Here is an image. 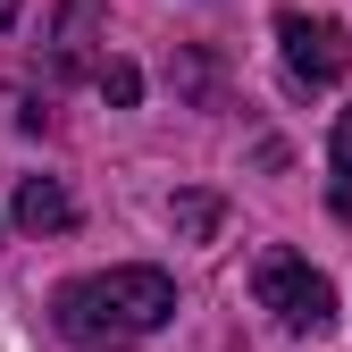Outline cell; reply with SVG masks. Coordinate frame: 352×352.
I'll return each instance as SVG.
<instances>
[{"label": "cell", "mask_w": 352, "mask_h": 352, "mask_svg": "<svg viewBox=\"0 0 352 352\" xmlns=\"http://www.w3.org/2000/svg\"><path fill=\"white\" fill-rule=\"evenodd\" d=\"M93 84H101V101H118V109H135V101H143V76L126 67V59H101Z\"/></svg>", "instance_id": "8"}, {"label": "cell", "mask_w": 352, "mask_h": 352, "mask_svg": "<svg viewBox=\"0 0 352 352\" xmlns=\"http://www.w3.org/2000/svg\"><path fill=\"white\" fill-rule=\"evenodd\" d=\"M93 17H101V0H59V34H51V59L59 67H84V51H93Z\"/></svg>", "instance_id": "5"}, {"label": "cell", "mask_w": 352, "mask_h": 352, "mask_svg": "<svg viewBox=\"0 0 352 352\" xmlns=\"http://www.w3.org/2000/svg\"><path fill=\"white\" fill-rule=\"evenodd\" d=\"M17 227L25 235H67L76 227V193L59 185V176H25L17 185Z\"/></svg>", "instance_id": "4"}, {"label": "cell", "mask_w": 352, "mask_h": 352, "mask_svg": "<svg viewBox=\"0 0 352 352\" xmlns=\"http://www.w3.org/2000/svg\"><path fill=\"white\" fill-rule=\"evenodd\" d=\"M277 59H285V84H294V93H327V84L352 76V34H344L336 17L285 9V17H277Z\"/></svg>", "instance_id": "3"}, {"label": "cell", "mask_w": 352, "mask_h": 352, "mask_svg": "<svg viewBox=\"0 0 352 352\" xmlns=\"http://www.w3.org/2000/svg\"><path fill=\"white\" fill-rule=\"evenodd\" d=\"M327 201H336V218H352V101L336 109V135H327Z\"/></svg>", "instance_id": "6"}, {"label": "cell", "mask_w": 352, "mask_h": 352, "mask_svg": "<svg viewBox=\"0 0 352 352\" xmlns=\"http://www.w3.org/2000/svg\"><path fill=\"white\" fill-rule=\"evenodd\" d=\"M252 294H260V311H269L277 327H294V336H327V327H336V285H327L302 252H260Z\"/></svg>", "instance_id": "2"}, {"label": "cell", "mask_w": 352, "mask_h": 352, "mask_svg": "<svg viewBox=\"0 0 352 352\" xmlns=\"http://www.w3.org/2000/svg\"><path fill=\"white\" fill-rule=\"evenodd\" d=\"M51 319H59V336H76V344H135V336H151V327L176 319V277H168V269H143V260H126V269H93V277L59 285Z\"/></svg>", "instance_id": "1"}, {"label": "cell", "mask_w": 352, "mask_h": 352, "mask_svg": "<svg viewBox=\"0 0 352 352\" xmlns=\"http://www.w3.org/2000/svg\"><path fill=\"white\" fill-rule=\"evenodd\" d=\"M218 218H227V210H218V193H176V201H168V227L185 235V243H210Z\"/></svg>", "instance_id": "7"}]
</instances>
